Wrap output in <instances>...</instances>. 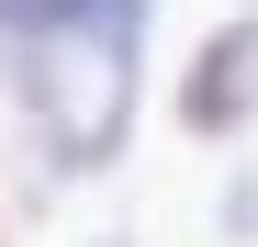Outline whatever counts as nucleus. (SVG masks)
<instances>
[{"instance_id": "1", "label": "nucleus", "mask_w": 258, "mask_h": 247, "mask_svg": "<svg viewBox=\"0 0 258 247\" xmlns=\"http://www.w3.org/2000/svg\"><path fill=\"white\" fill-rule=\"evenodd\" d=\"M157 0H0V68L34 112V146L68 180H90L135 135V68H146Z\"/></svg>"}, {"instance_id": "2", "label": "nucleus", "mask_w": 258, "mask_h": 247, "mask_svg": "<svg viewBox=\"0 0 258 247\" xmlns=\"http://www.w3.org/2000/svg\"><path fill=\"white\" fill-rule=\"evenodd\" d=\"M180 124L202 146H225V135L258 124V12H236V23L202 34V56L180 68Z\"/></svg>"}]
</instances>
